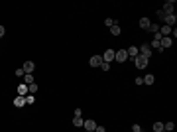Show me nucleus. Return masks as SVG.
<instances>
[{"instance_id":"0eeeda50","label":"nucleus","mask_w":177,"mask_h":132,"mask_svg":"<svg viewBox=\"0 0 177 132\" xmlns=\"http://www.w3.org/2000/svg\"><path fill=\"white\" fill-rule=\"evenodd\" d=\"M163 20H165V26L173 28V26H175V22H177V16H175V14H165Z\"/></svg>"},{"instance_id":"a878e982","label":"nucleus","mask_w":177,"mask_h":132,"mask_svg":"<svg viewBox=\"0 0 177 132\" xmlns=\"http://www.w3.org/2000/svg\"><path fill=\"white\" fill-rule=\"evenodd\" d=\"M142 130V126L140 124H132V132H140Z\"/></svg>"},{"instance_id":"f03ea898","label":"nucleus","mask_w":177,"mask_h":132,"mask_svg":"<svg viewBox=\"0 0 177 132\" xmlns=\"http://www.w3.org/2000/svg\"><path fill=\"white\" fill-rule=\"evenodd\" d=\"M138 55H144L146 59H150L151 57V47L148 44H142V47H138Z\"/></svg>"},{"instance_id":"6e6552de","label":"nucleus","mask_w":177,"mask_h":132,"mask_svg":"<svg viewBox=\"0 0 177 132\" xmlns=\"http://www.w3.org/2000/svg\"><path fill=\"white\" fill-rule=\"evenodd\" d=\"M173 8H175V2H173V0H167V2L163 4V12L165 14H175L173 12Z\"/></svg>"},{"instance_id":"b1692460","label":"nucleus","mask_w":177,"mask_h":132,"mask_svg":"<svg viewBox=\"0 0 177 132\" xmlns=\"http://www.w3.org/2000/svg\"><path fill=\"white\" fill-rule=\"evenodd\" d=\"M104 24H106L108 28H110V26H114V24H116V20H112V18H106V20H104Z\"/></svg>"},{"instance_id":"c85d7f7f","label":"nucleus","mask_w":177,"mask_h":132,"mask_svg":"<svg viewBox=\"0 0 177 132\" xmlns=\"http://www.w3.org/2000/svg\"><path fill=\"white\" fill-rule=\"evenodd\" d=\"M136 85H144V79L142 77H136Z\"/></svg>"},{"instance_id":"a211bd4d","label":"nucleus","mask_w":177,"mask_h":132,"mask_svg":"<svg viewBox=\"0 0 177 132\" xmlns=\"http://www.w3.org/2000/svg\"><path fill=\"white\" fill-rule=\"evenodd\" d=\"M154 132H163V122H154Z\"/></svg>"},{"instance_id":"473e14b6","label":"nucleus","mask_w":177,"mask_h":132,"mask_svg":"<svg viewBox=\"0 0 177 132\" xmlns=\"http://www.w3.org/2000/svg\"><path fill=\"white\" fill-rule=\"evenodd\" d=\"M91 132H95V130H91Z\"/></svg>"},{"instance_id":"39448f33","label":"nucleus","mask_w":177,"mask_h":132,"mask_svg":"<svg viewBox=\"0 0 177 132\" xmlns=\"http://www.w3.org/2000/svg\"><path fill=\"white\" fill-rule=\"evenodd\" d=\"M171 46H173L171 36H165V38H161V40H159V47H161V49H167V47H171Z\"/></svg>"},{"instance_id":"dca6fc26","label":"nucleus","mask_w":177,"mask_h":132,"mask_svg":"<svg viewBox=\"0 0 177 132\" xmlns=\"http://www.w3.org/2000/svg\"><path fill=\"white\" fill-rule=\"evenodd\" d=\"M120 32H122V28L118 26V24H114V26H110V34H112V36H120Z\"/></svg>"},{"instance_id":"2f4dec72","label":"nucleus","mask_w":177,"mask_h":132,"mask_svg":"<svg viewBox=\"0 0 177 132\" xmlns=\"http://www.w3.org/2000/svg\"><path fill=\"white\" fill-rule=\"evenodd\" d=\"M140 132H144V130H140Z\"/></svg>"},{"instance_id":"4468645a","label":"nucleus","mask_w":177,"mask_h":132,"mask_svg":"<svg viewBox=\"0 0 177 132\" xmlns=\"http://www.w3.org/2000/svg\"><path fill=\"white\" fill-rule=\"evenodd\" d=\"M154 83H156V77H154L151 73H148L144 77V85H154Z\"/></svg>"},{"instance_id":"cd10ccee","label":"nucleus","mask_w":177,"mask_h":132,"mask_svg":"<svg viewBox=\"0 0 177 132\" xmlns=\"http://www.w3.org/2000/svg\"><path fill=\"white\" fill-rule=\"evenodd\" d=\"M95 132H106V128H104V126H97V128H95Z\"/></svg>"},{"instance_id":"c756f323","label":"nucleus","mask_w":177,"mask_h":132,"mask_svg":"<svg viewBox=\"0 0 177 132\" xmlns=\"http://www.w3.org/2000/svg\"><path fill=\"white\" fill-rule=\"evenodd\" d=\"M75 116H83V111L81 108H75Z\"/></svg>"},{"instance_id":"f8f14e48","label":"nucleus","mask_w":177,"mask_h":132,"mask_svg":"<svg viewBox=\"0 0 177 132\" xmlns=\"http://www.w3.org/2000/svg\"><path fill=\"white\" fill-rule=\"evenodd\" d=\"M26 105V97H20V95H16V99H14V106H24Z\"/></svg>"},{"instance_id":"1a4fd4ad","label":"nucleus","mask_w":177,"mask_h":132,"mask_svg":"<svg viewBox=\"0 0 177 132\" xmlns=\"http://www.w3.org/2000/svg\"><path fill=\"white\" fill-rule=\"evenodd\" d=\"M83 128H85L87 132H91V130L97 128V124H95V120H92V118H89V120H83Z\"/></svg>"},{"instance_id":"20e7f679","label":"nucleus","mask_w":177,"mask_h":132,"mask_svg":"<svg viewBox=\"0 0 177 132\" xmlns=\"http://www.w3.org/2000/svg\"><path fill=\"white\" fill-rule=\"evenodd\" d=\"M100 57H102V61H104V63H112V61H114V49H106Z\"/></svg>"},{"instance_id":"423d86ee","label":"nucleus","mask_w":177,"mask_h":132,"mask_svg":"<svg viewBox=\"0 0 177 132\" xmlns=\"http://www.w3.org/2000/svg\"><path fill=\"white\" fill-rule=\"evenodd\" d=\"M89 65L95 67V69H97V67H100V65H102V57H100V55H92L91 59H89Z\"/></svg>"},{"instance_id":"ddd939ff","label":"nucleus","mask_w":177,"mask_h":132,"mask_svg":"<svg viewBox=\"0 0 177 132\" xmlns=\"http://www.w3.org/2000/svg\"><path fill=\"white\" fill-rule=\"evenodd\" d=\"M126 53H128V57H132V59H134V57L138 55V46H130L128 49H126Z\"/></svg>"},{"instance_id":"393cba45","label":"nucleus","mask_w":177,"mask_h":132,"mask_svg":"<svg viewBox=\"0 0 177 132\" xmlns=\"http://www.w3.org/2000/svg\"><path fill=\"white\" fill-rule=\"evenodd\" d=\"M98 69H102V71H108V69H110V63H104V61H102V65L98 67Z\"/></svg>"},{"instance_id":"f3484780","label":"nucleus","mask_w":177,"mask_h":132,"mask_svg":"<svg viewBox=\"0 0 177 132\" xmlns=\"http://www.w3.org/2000/svg\"><path fill=\"white\" fill-rule=\"evenodd\" d=\"M24 83H26V85H32V83H36L32 73H26V75H24Z\"/></svg>"},{"instance_id":"9b49d317","label":"nucleus","mask_w":177,"mask_h":132,"mask_svg":"<svg viewBox=\"0 0 177 132\" xmlns=\"http://www.w3.org/2000/svg\"><path fill=\"white\" fill-rule=\"evenodd\" d=\"M18 95H20V97H26V95H30L26 83H20V85H18Z\"/></svg>"},{"instance_id":"2eb2a0df","label":"nucleus","mask_w":177,"mask_h":132,"mask_svg":"<svg viewBox=\"0 0 177 132\" xmlns=\"http://www.w3.org/2000/svg\"><path fill=\"white\" fill-rule=\"evenodd\" d=\"M150 18H142V20H140V28H142V30H148V28H150Z\"/></svg>"},{"instance_id":"6ab92c4d","label":"nucleus","mask_w":177,"mask_h":132,"mask_svg":"<svg viewBox=\"0 0 177 132\" xmlns=\"http://www.w3.org/2000/svg\"><path fill=\"white\" fill-rule=\"evenodd\" d=\"M73 126H83V116H73Z\"/></svg>"},{"instance_id":"aec40b11","label":"nucleus","mask_w":177,"mask_h":132,"mask_svg":"<svg viewBox=\"0 0 177 132\" xmlns=\"http://www.w3.org/2000/svg\"><path fill=\"white\" fill-rule=\"evenodd\" d=\"M148 32H151V34H157V32H159V26L151 22V24H150V28H148Z\"/></svg>"},{"instance_id":"bb28decb","label":"nucleus","mask_w":177,"mask_h":132,"mask_svg":"<svg viewBox=\"0 0 177 132\" xmlns=\"http://www.w3.org/2000/svg\"><path fill=\"white\" fill-rule=\"evenodd\" d=\"M26 73H24V69H16V77H24Z\"/></svg>"},{"instance_id":"412c9836","label":"nucleus","mask_w":177,"mask_h":132,"mask_svg":"<svg viewBox=\"0 0 177 132\" xmlns=\"http://www.w3.org/2000/svg\"><path fill=\"white\" fill-rule=\"evenodd\" d=\"M173 128H175V124H173V122H165V124H163V130H167V132H171Z\"/></svg>"},{"instance_id":"f257e3e1","label":"nucleus","mask_w":177,"mask_h":132,"mask_svg":"<svg viewBox=\"0 0 177 132\" xmlns=\"http://www.w3.org/2000/svg\"><path fill=\"white\" fill-rule=\"evenodd\" d=\"M134 63H136L138 69H146L148 63H150V59H146L144 55H136V57H134Z\"/></svg>"},{"instance_id":"5701e85b","label":"nucleus","mask_w":177,"mask_h":132,"mask_svg":"<svg viewBox=\"0 0 177 132\" xmlns=\"http://www.w3.org/2000/svg\"><path fill=\"white\" fill-rule=\"evenodd\" d=\"M36 99H33V95H26V105H33Z\"/></svg>"},{"instance_id":"4be33fe9","label":"nucleus","mask_w":177,"mask_h":132,"mask_svg":"<svg viewBox=\"0 0 177 132\" xmlns=\"http://www.w3.org/2000/svg\"><path fill=\"white\" fill-rule=\"evenodd\" d=\"M28 91H30V95H33V93L38 91V85H36V83H32V85H28Z\"/></svg>"},{"instance_id":"9d476101","label":"nucleus","mask_w":177,"mask_h":132,"mask_svg":"<svg viewBox=\"0 0 177 132\" xmlns=\"http://www.w3.org/2000/svg\"><path fill=\"white\" fill-rule=\"evenodd\" d=\"M22 69H24V73H33V69H36V63H33V61H24Z\"/></svg>"},{"instance_id":"7c9ffc66","label":"nucleus","mask_w":177,"mask_h":132,"mask_svg":"<svg viewBox=\"0 0 177 132\" xmlns=\"http://www.w3.org/2000/svg\"><path fill=\"white\" fill-rule=\"evenodd\" d=\"M4 34H6V28H4V26H0V38H2Z\"/></svg>"},{"instance_id":"7ed1b4c3","label":"nucleus","mask_w":177,"mask_h":132,"mask_svg":"<svg viewBox=\"0 0 177 132\" xmlns=\"http://www.w3.org/2000/svg\"><path fill=\"white\" fill-rule=\"evenodd\" d=\"M126 59H128V53H126V49H118V51H114V61H118V63H124Z\"/></svg>"}]
</instances>
